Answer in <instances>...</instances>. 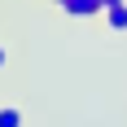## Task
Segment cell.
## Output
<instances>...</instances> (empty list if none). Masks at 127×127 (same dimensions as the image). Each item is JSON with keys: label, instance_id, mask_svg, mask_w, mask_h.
<instances>
[{"label": "cell", "instance_id": "cell-1", "mask_svg": "<svg viewBox=\"0 0 127 127\" xmlns=\"http://www.w3.org/2000/svg\"><path fill=\"white\" fill-rule=\"evenodd\" d=\"M62 9L70 13V18H96V13H101V0H66Z\"/></svg>", "mask_w": 127, "mask_h": 127}, {"label": "cell", "instance_id": "cell-2", "mask_svg": "<svg viewBox=\"0 0 127 127\" xmlns=\"http://www.w3.org/2000/svg\"><path fill=\"white\" fill-rule=\"evenodd\" d=\"M110 18V31H127V4H114V9H105Z\"/></svg>", "mask_w": 127, "mask_h": 127}, {"label": "cell", "instance_id": "cell-3", "mask_svg": "<svg viewBox=\"0 0 127 127\" xmlns=\"http://www.w3.org/2000/svg\"><path fill=\"white\" fill-rule=\"evenodd\" d=\"M0 127H22V110L18 105H0Z\"/></svg>", "mask_w": 127, "mask_h": 127}, {"label": "cell", "instance_id": "cell-4", "mask_svg": "<svg viewBox=\"0 0 127 127\" xmlns=\"http://www.w3.org/2000/svg\"><path fill=\"white\" fill-rule=\"evenodd\" d=\"M4 66H9V48L0 44V70H4Z\"/></svg>", "mask_w": 127, "mask_h": 127}, {"label": "cell", "instance_id": "cell-5", "mask_svg": "<svg viewBox=\"0 0 127 127\" xmlns=\"http://www.w3.org/2000/svg\"><path fill=\"white\" fill-rule=\"evenodd\" d=\"M114 4H127V0H101V13H105V9H114Z\"/></svg>", "mask_w": 127, "mask_h": 127}, {"label": "cell", "instance_id": "cell-6", "mask_svg": "<svg viewBox=\"0 0 127 127\" xmlns=\"http://www.w3.org/2000/svg\"><path fill=\"white\" fill-rule=\"evenodd\" d=\"M53 4H66V0H53Z\"/></svg>", "mask_w": 127, "mask_h": 127}]
</instances>
